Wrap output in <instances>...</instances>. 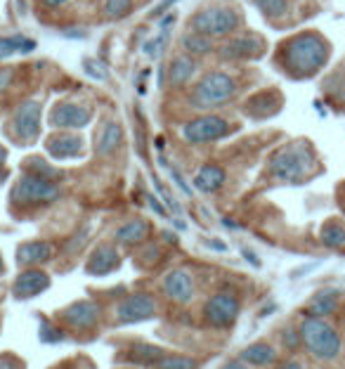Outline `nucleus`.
Listing matches in <instances>:
<instances>
[{
  "mask_svg": "<svg viewBox=\"0 0 345 369\" xmlns=\"http://www.w3.org/2000/svg\"><path fill=\"white\" fill-rule=\"evenodd\" d=\"M329 57H331L329 40L321 38L315 31H306L298 33V36H291L279 45L277 62L284 74H289L291 78L303 80L319 74L326 62H329Z\"/></svg>",
  "mask_w": 345,
  "mask_h": 369,
  "instance_id": "obj_1",
  "label": "nucleus"
},
{
  "mask_svg": "<svg viewBox=\"0 0 345 369\" xmlns=\"http://www.w3.org/2000/svg\"><path fill=\"white\" fill-rule=\"evenodd\" d=\"M301 341L308 355H312L319 362H333L343 353V338L333 329V325L326 322V317H303L301 327Z\"/></svg>",
  "mask_w": 345,
  "mask_h": 369,
  "instance_id": "obj_2",
  "label": "nucleus"
},
{
  "mask_svg": "<svg viewBox=\"0 0 345 369\" xmlns=\"http://www.w3.org/2000/svg\"><path fill=\"white\" fill-rule=\"evenodd\" d=\"M317 157L308 142H296V145L281 147L269 161V175L281 182L298 184L312 173Z\"/></svg>",
  "mask_w": 345,
  "mask_h": 369,
  "instance_id": "obj_3",
  "label": "nucleus"
},
{
  "mask_svg": "<svg viewBox=\"0 0 345 369\" xmlns=\"http://www.w3.org/2000/svg\"><path fill=\"white\" fill-rule=\"evenodd\" d=\"M10 197H12L15 204L24 206V209H38V206H48L60 199V184L53 178L24 171V175L15 182Z\"/></svg>",
  "mask_w": 345,
  "mask_h": 369,
  "instance_id": "obj_4",
  "label": "nucleus"
},
{
  "mask_svg": "<svg viewBox=\"0 0 345 369\" xmlns=\"http://www.w3.org/2000/svg\"><path fill=\"white\" fill-rule=\"evenodd\" d=\"M237 78L225 71H209L192 90V102L197 109H213L227 105L237 95Z\"/></svg>",
  "mask_w": 345,
  "mask_h": 369,
  "instance_id": "obj_5",
  "label": "nucleus"
},
{
  "mask_svg": "<svg viewBox=\"0 0 345 369\" xmlns=\"http://www.w3.org/2000/svg\"><path fill=\"white\" fill-rule=\"evenodd\" d=\"M194 31L206 33L211 38H220V36H229V33L239 31L241 26V17L237 10L232 8H206L201 10L199 15H194L192 24Z\"/></svg>",
  "mask_w": 345,
  "mask_h": 369,
  "instance_id": "obj_6",
  "label": "nucleus"
},
{
  "mask_svg": "<svg viewBox=\"0 0 345 369\" xmlns=\"http://www.w3.org/2000/svg\"><path fill=\"white\" fill-rule=\"evenodd\" d=\"M239 313H241L239 296H234L229 291L213 293L209 301L204 303L206 325L215 327V329H229V327H234V322L239 320Z\"/></svg>",
  "mask_w": 345,
  "mask_h": 369,
  "instance_id": "obj_7",
  "label": "nucleus"
},
{
  "mask_svg": "<svg viewBox=\"0 0 345 369\" xmlns=\"http://www.w3.org/2000/svg\"><path fill=\"white\" fill-rule=\"evenodd\" d=\"M229 130L232 128H229V123L222 117H218V114H204V117H197L182 126V137H185V142H189V145H206V142L222 140Z\"/></svg>",
  "mask_w": 345,
  "mask_h": 369,
  "instance_id": "obj_8",
  "label": "nucleus"
},
{
  "mask_svg": "<svg viewBox=\"0 0 345 369\" xmlns=\"http://www.w3.org/2000/svg\"><path fill=\"white\" fill-rule=\"evenodd\" d=\"M118 325H135V322H145L149 317L157 315V301L149 293H128L123 301L116 303L114 308Z\"/></svg>",
  "mask_w": 345,
  "mask_h": 369,
  "instance_id": "obj_9",
  "label": "nucleus"
},
{
  "mask_svg": "<svg viewBox=\"0 0 345 369\" xmlns=\"http://www.w3.org/2000/svg\"><path fill=\"white\" fill-rule=\"evenodd\" d=\"M93 121V109L76 102H57L50 112V126L57 130H80L90 126Z\"/></svg>",
  "mask_w": 345,
  "mask_h": 369,
  "instance_id": "obj_10",
  "label": "nucleus"
},
{
  "mask_svg": "<svg viewBox=\"0 0 345 369\" xmlns=\"http://www.w3.org/2000/svg\"><path fill=\"white\" fill-rule=\"evenodd\" d=\"M12 132L19 142L31 145L40 135V105L38 102H24L12 117Z\"/></svg>",
  "mask_w": 345,
  "mask_h": 369,
  "instance_id": "obj_11",
  "label": "nucleus"
},
{
  "mask_svg": "<svg viewBox=\"0 0 345 369\" xmlns=\"http://www.w3.org/2000/svg\"><path fill=\"white\" fill-rule=\"evenodd\" d=\"M57 317H60L67 327H71V329L88 332V329H95L97 322H100V305L93 301H76V303L67 305Z\"/></svg>",
  "mask_w": 345,
  "mask_h": 369,
  "instance_id": "obj_12",
  "label": "nucleus"
},
{
  "mask_svg": "<svg viewBox=\"0 0 345 369\" xmlns=\"http://www.w3.org/2000/svg\"><path fill=\"white\" fill-rule=\"evenodd\" d=\"M48 289H50V275L40 268H26L24 273L17 275L12 284V296L19 298V301H28V298H36Z\"/></svg>",
  "mask_w": 345,
  "mask_h": 369,
  "instance_id": "obj_13",
  "label": "nucleus"
},
{
  "mask_svg": "<svg viewBox=\"0 0 345 369\" xmlns=\"http://www.w3.org/2000/svg\"><path fill=\"white\" fill-rule=\"evenodd\" d=\"M263 50H265L263 38L249 33V36H237V38L227 40L218 55L225 62H239V60H256V57L263 55Z\"/></svg>",
  "mask_w": 345,
  "mask_h": 369,
  "instance_id": "obj_14",
  "label": "nucleus"
},
{
  "mask_svg": "<svg viewBox=\"0 0 345 369\" xmlns=\"http://www.w3.org/2000/svg\"><path fill=\"white\" fill-rule=\"evenodd\" d=\"M55 244L45 239L24 241L17 246V265L19 268H40V265L50 263L55 258Z\"/></svg>",
  "mask_w": 345,
  "mask_h": 369,
  "instance_id": "obj_15",
  "label": "nucleus"
},
{
  "mask_svg": "<svg viewBox=\"0 0 345 369\" xmlns=\"http://www.w3.org/2000/svg\"><path fill=\"white\" fill-rule=\"evenodd\" d=\"M161 289H163V293L170 298L172 303L185 305V303H189L194 298L197 286H194V280H192V275H189L187 270H170V273L163 277V284H161Z\"/></svg>",
  "mask_w": 345,
  "mask_h": 369,
  "instance_id": "obj_16",
  "label": "nucleus"
},
{
  "mask_svg": "<svg viewBox=\"0 0 345 369\" xmlns=\"http://www.w3.org/2000/svg\"><path fill=\"white\" fill-rule=\"evenodd\" d=\"M45 149H48L50 157L57 161L76 159L83 154V140L69 130H57L45 140Z\"/></svg>",
  "mask_w": 345,
  "mask_h": 369,
  "instance_id": "obj_17",
  "label": "nucleus"
},
{
  "mask_svg": "<svg viewBox=\"0 0 345 369\" xmlns=\"http://www.w3.org/2000/svg\"><path fill=\"white\" fill-rule=\"evenodd\" d=\"M281 107H284V97H281V92L263 90V92H256V95L246 100L244 114L251 119H267V117H274Z\"/></svg>",
  "mask_w": 345,
  "mask_h": 369,
  "instance_id": "obj_18",
  "label": "nucleus"
},
{
  "mask_svg": "<svg viewBox=\"0 0 345 369\" xmlns=\"http://www.w3.org/2000/svg\"><path fill=\"white\" fill-rule=\"evenodd\" d=\"M121 265V253L114 244H97L95 251L90 253L88 263H85V273L95 277L112 275Z\"/></svg>",
  "mask_w": 345,
  "mask_h": 369,
  "instance_id": "obj_19",
  "label": "nucleus"
},
{
  "mask_svg": "<svg viewBox=\"0 0 345 369\" xmlns=\"http://www.w3.org/2000/svg\"><path fill=\"white\" fill-rule=\"evenodd\" d=\"M149 234H152L149 223L142 221V218H135V221H128L125 225H121L114 237H116L121 246H140L149 239Z\"/></svg>",
  "mask_w": 345,
  "mask_h": 369,
  "instance_id": "obj_20",
  "label": "nucleus"
},
{
  "mask_svg": "<svg viewBox=\"0 0 345 369\" xmlns=\"http://www.w3.org/2000/svg\"><path fill=\"white\" fill-rule=\"evenodd\" d=\"M239 360H244L249 367H272L279 360V350L269 343H253L241 350Z\"/></svg>",
  "mask_w": 345,
  "mask_h": 369,
  "instance_id": "obj_21",
  "label": "nucleus"
},
{
  "mask_svg": "<svg viewBox=\"0 0 345 369\" xmlns=\"http://www.w3.org/2000/svg\"><path fill=\"white\" fill-rule=\"evenodd\" d=\"M225 180H227V173L222 166L206 164V166H201V171L197 173V178H194V187L204 194H213L225 184Z\"/></svg>",
  "mask_w": 345,
  "mask_h": 369,
  "instance_id": "obj_22",
  "label": "nucleus"
},
{
  "mask_svg": "<svg viewBox=\"0 0 345 369\" xmlns=\"http://www.w3.org/2000/svg\"><path fill=\"white\" fill-rule=\"evenodd\" d=\"M197 71V60L192 55H180L166 67V74H168V83L172 88H180V85H187L189 78Z\"/></svg>",
  "mask_w": 345,
  "mask_h": 369,
  "instance_id": "obj_23",
  "label": "nucleus"
},
{
  "mask_svg": "<svg viewBox=\"0 0 345 369\" xmlns=\"http://www.w3.org/2000/svg\"><path fill=\"white\" fill-rule=\"evenodd\" d=\"M121 140H123V130H121L118 121H107V123L102 126L100 135H97L95 152L100 154V157H109V154H114L118 149Z\"/></svg>",
  "mask_w": 345,
  "mask_h": 369,
  "instance_id": "obj_24",
  "label": "nucleus"
},
{
  "mask_svg": "<svg viewBox=\"0 0 345 369\" xmlns=\"http://www.w3.org/2000/svg\"><path fill=\"white\" fill-rule=\"evenodd\" d=\"M163 348L161 345H152V343H140V345H133V348L128 350V360L135 362V365H145V367H157L159 360L163 357Z\"/></svg>",
  "mask_w": 345,
  "mask_h": 369,
  "instance_id": "obj_25",
  "label": "nucleus"
},
{
  "mask_svg": "<svg viewBox=\"0 0 345 369\" xmlns=\"http://www.w3.org/2000/svg\"><path fill=\"white\" fill-rule=\"evenodd\" d=\"M338 301H341L338 291H319L317 296L310 301L308 315H312V317H329V315H333L338 310Z\"/></svg>",
  "mask_w": 345,
  "mask_h": 369,
  "instance_id": "obj_26",
  "label": "nucleus"
},
{
  "mask_svg": "<svg viewBox=\"0 0 345 369\" xmlns=\"http://www.w3.org/2000/svg\"><path fill=\"white\" fill-rule=\"evenodd\" d=\"M319 239L326 249H343L345 246V225L338 218H331L321 225L319 230Z\"/></svg>",
  "mask_w": 345,
  "mask_h": 369,
  "instance_id": "obj_27",
  "label": "nucleus"
},
{
  "mask_svg": "<svg viewBox=\"0 0 345 369\" xmlns=\"http://www.w3.org/2000/svg\"><path fill=\"white\" fill-rule=\"evenodd\" d=\"M180 45H182V50H185V55L199 57V55H209L213 50V38L199 31H189L182 36Z\"/></svg>",
  "mask_w": 345,
  "mask_h": 369,
  "instance_id": "obj_28",
  "label": "nucleus"
},
{
  "mask_svg": "<svg viewBox=\"0 0 345 369\" xmlns=\"http://www.w3.org/2000/svg\"><path fill=\"white\" fill-rule=\"evenodd\" d=\"M31 50H36V43L31 38H21V36L0 38V60L17 53H31Z\"/></svg>",
  "mask_w": 345,
  "mask_h": 369,
  "instance_id": "obj_29",
  "label": "nucleus"
},
{
  "mask_svg": "<svg viewBox=\"0 0 345 369\" xmlns=\"http://www.w3.org/2000/svg\"><path fill=\"white\" fill-rule=\"evenodd\" d=\"M258 5L263 15L269 17V19H279L289 12V0H253Z\"/></svg>",
  "mask_w": 345,
  "mask_h": 369,
  "instance_id": "obj_30",
  "label": "nucleus"
},
{
  "mask_svg": "<svg viewBox=\"0 0 345 369\" xmlns=\"http://www.w3.org/2000/svg\"><path fill=\"white\" fill-rule=\"evenodd\" d=\"M199 362L187 355H163L159 360L157 369H197Z\"/></svg>",
  "mask_w": 345,
  "mask_h": 369,
  "instance_id": "obj_31",
  "label": "nucleus"
},
{
  "mask_svg": "<svg viewBox=\"0 0 345 369\" xmlns=\"http://www.w3.org/2000/svg\"><path fill=\"white\" fill-rule=\"evenodd\" d=\"M40 341L43 343H60L64 341V332L60 329L57 325L48 320V317H40V332H38Z\"/></svg>",
  "mask_w": 345,
  "mask_h": 369,
  "instance_id": "obj_32",
  "label": "nucleus"
},
{
  "mask_svg": "<svg viewBox=\"0 0 345 369\" xmlns=\"http://www.w3.org/2000/svg\"><path fill=\"white\" fill-rule=\"evenodd\" d=\"M168 48V31H161V33H157V36H154L152 40H147L145 43V55L149 57V60H159L161 55H163V50Z\"/></svg>",
  "mask_w": 345,
  "mask_h": 369,
  "instance_id": "obj_33",
  "label": "nucleus"
},
{
  "mask_svg": "<svg viewBox=\"0 0 345 369\" xmlns=\"http://www.w3.org/2000/svg\"><path fill=\"white\" fill-rule=\"evenodd\" d=\"M133 10V0H105V15L109 19H123Z\"/></svg>",
  "mask_w": 345,
  "mask_h": 369,
  "instance_id": "obj_34",
  "label": "nucleus"
},
{
  "mask_svg": "<svg viewBox=\"0 0 345 369\" xmlns=\"http://www.w3.org/2000/svg\"><path fill=\"white\" fill-rule=\"evenodd\" d=\"M26 171L28 173H36V175L53 178V180H57V178H60V171L53 169V166H48V161H43V159H28L26 161Z\"/></svg>",
  "mask_w": 345,
  "mask_h": 369,
  "instance_id": "obj_35",
  "label": "nucleus"
},
{
  "mask_svg": "<svg viewBox=\"0 0 345 369\" xmlns=\"http://www.w3.org/2000/svg\"><path fill=\"white\" fill-rule=\"evenodd\" d=\"M83 69H85V74H88V76H93L97 80H107V76H109L107 67L102 65V62H97V60H83Z\"/></svg>",
  "mask_w": 345,
  "mask_h": 369,
  "instance_id": "obj_36",
  "label": "nucleus"
},
{
  "mask_svg": "<svg viewBox=\"0 0 345 369\" xmlns=\"http://www.w3.org/2000/svg\"><path fill=\"white\" fill-rule=\"evenodd\" d=\"M281 341L289 350H301L303 348V341H301V332L293 329V327H286V332L281 334Z\"/></svg>",
  "mask_w": 345,
  "mask_h": 369,
  "instance_id": "obj_37",
  "label": "nucleus"
},
{
  "mask_svg": "<svg viewBox=\"0 0 345 369\" xmlns=\"http://www.w3.org/2000/svg\"><path fill=\"white\" fill-rule=\"evenodd\" d=\"M152 178H154V187H157V189H159V192H161V197H163V201H166V206H168V209H172V211H175V213H180V206H177V201H175V197H170V194H168V189H166V187H163V182H161L157 175H152Z\"/></svg>",
  "mask_w": 345,
  "mask_h": 369,
  "instance_id": "obj_38",
  "label": "nucleus"
},
{
  "mask_svg": "<svg viewBox=\"0 0 345 369\" xmlns=\"http://www.w3.org/2000/svg\"><path fill=\"white\" fill-rule=\"evenodd\" d=\"M0 369H26L24 360H19L12 353H3L0 355Z\"/></svg>",
  "mask_w": 345,
  "mask_h": 369,
  "instance_id": "obj_39",
  "label": "nucleus"
},
{
  "mask_svg": "<svg viewBox=\"0 0 345 369\" xmlns=\"http://www.w3.org/2000/svg\"><path fill=\"white\" fill-rule=\"evenodd\" d=\"M175 3H177V0H161V3L157 5V8L152 10V15H149V17H152V19H161V17H163L166 12H168V10H170Z\"/></svg>",
  "mask_w": 345,
  "mask_h": 369,
  "instance_id": "obj_40",
  "label": "nucleus"
},
{
  "mask_svg": "<svg viewBox=\"0 0 345 369\" xmlns=\"http://www.w3.org/2000/svg\"><path fill=\"white\" fill-rule=\"evenodd\" d=\"M170 178L175 180V184L182 189V192H185V194H192V187H189V184L185 182V178L180 175V171H177V169H170Z\"/></svg>",
  "mask_w": 345,
  "mask_h": 369,
  "instance_id": "obj_41",
  "label": "nucleus"
},
{
  "mask_svg": "<svg viewBox=\"0 0 345 369\" xmlns=\"http://www.w3.org/2000/svg\"><path fill=\"white\" fill-rule=\"evenodd\" d=\"M10 78H12V71H10V69H0V92L8 88Z\"/></svg>",
  "mask_w": 345,
  "mask_h": 369,
  "instance_id": "obj_42",
  "label": "nucleus"
},
{
  "mask_svg": "<svg viewBox=\"0 0 345 369\" xmlns=\"http://www.w3.org/2000/svg\"><path fill=\"white\" fill-rule=\"evenodd\" d=\"M147 201H149V206H152V209L159 213V216H163V218L168 216V213H166V209L161 206V201H159L157 197H147Z\"/></svg>",
  "mask_w": 345,
  "mask_h": 369,
  "instance_id": "obj_43",
  "label": "nucleus"
},
{
  "mask_svg": "<svg viewBox=\"0 0 345 369\" xmlns=\"http://www.w3.org/2000/svg\"><path fill=\"white\" fill-rule=\"evenodd\" d=\"M277 369H310L306 362H298V360H289V362H284V365H279Z\"/></svg>",
  "mask_w": 345,
  "mask_h": 369,
  "instance_id": "obj_44",
  "label": "nucleus"
},
{
  "mask_svg": "<svg viewBox=\"0 0 345 369\" xmlns=\"http://www.w3.org/2000/svg\"><path fill=\"white\" fill-rule=\"evenodd\" d=\"M222 369H249V365H246L244 360H229V362H225V367Z\"/></svg>",
  "mask_w": 345,
  "mask_h": 369,
  "instance_id": "obj_45",
  "label": "nucleus"
},
{
  "mask_svg": "<svg viewBox=\"0 0 345 369\" xmlns=\"http://www.w3.org/2000/svg\"><path fill=\"white\" fill-rule=\"evenodd\" d=\"M64 3H69V0H43V5H48V8H60Z\"/></svg>",
  "mask_w": 345,
  "mask_h": 369,
  "instance_id": "obj_46",
  "label": "nucleus"
},
{
  "mask_svg": "<svg viewBox=\"0 0 345 369\" xmlns=\"http://www.w3.org/2000/svg\"><path fill=\"white\" fill-rule=\"evenodd\" d=\"M5 159H8V152H5V147L0 145V169L5 166Z\"/></svg>",
  "mask_w": 345,
  "mask_h": 369,
  "instance_id": "obj_47",
  "label": "nucleus"
},
{
  "mask_svg": "<svg viewBox=\"0 0 345 369\" xmlns=\"http://www.w3.org/2000/svg\"><path fill=\"white\" fill-rule=\"evenodd\" d=\"M5 273V261H3V256H0V275Z\"/></svg>",
  "mask_w": 345,
  "mask_h": 369,
  "instance_id": "obj_48",
  "label": "nucleus"
},
{
  "mask_svg": "<svg viewBox=\"0 0 345 369\" xmlns=\"http://www.w3.org/2000/svg\"><path fill=\"white\" fill-rule=\"evenodd\" d=\"M341 209H343V213H345V201H341Z\"/></svg>",
  "mask_w": 345,
  "mask_h": 369,
  "instance_id": "obj_49",
  "label": "nucleus"
},
{
  "mask_svg": "<svg viewBox=\"0 0 345 369\" xmlns=\"http://www.w3.org/2000/svg\"><path fill=\"white\" fill-rule=\"evenodd\" d=\"M80 369H90V367H80Z\"/></svg>",
  "mask_w": 345,
  "mask_h": 369,
  "instance_id": "obj_50",
  "label": "nucleus"
}]
</instances>
